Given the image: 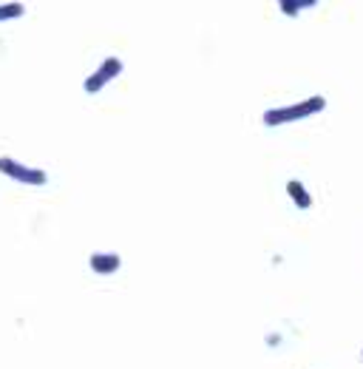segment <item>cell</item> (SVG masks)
<instances>
[{
    "instance_id": "3",
    "label": "cell",
    "mask_w": 363,
    "mask_h": 369,
    "mask_svg": "<svg viewBox=\"0 0 363 369\" xmlns=\"http://www.w3.org/2000/svg\"><path fill=\"white\" fill-rule=\"evenodd\" d=\"M123 60H119V57H105L100 65H96L94 68V72L83 80V91H85V94H100V91L108 85V83H114L119 74H123Z\"/></svg>"
},
{
    "instance_id": "4",
    "label": "cell",
    "mask_w": 363,
    "mask_h": 369,
    "mask_svg": "<svg viewBox=\"0 0 363 369\" xmlns=\"http://www.w3.org/2000/svg\"><path fill=\"white\" fill-rule=\"evenodd\" d=\"M123 259L116 256V253H91L88 256V267L96 273V275H111L119 270Z\"/></svg>"
},
{
    "instance_id": "1",
    "label": "cell",
    "mask_w": 363,
    "mask_h": 369,
    "mask_svg": "<svg viewBox=\"0 0 363 369\" xmlns=\"http://www.w3.org/2000/svg\"><path fill=\"white\" fill-rule=\"evenodd\" d=\"M0 173L12 182H20V184H29V188H43L48 182V173L43 168H32V165H23L20 159L14 156H0Z\"/></svg>"
},
{
    "instance_id": "6",
    "label": "cell",
    "mask_w": 363,
    "mask_h": 369,
    "mask_svg": "<svg viewBox=\"0 0 363 369\" xmlns=\"http://www.w3.org/2000/svg\"><path fill=\"white\" fill-rule=\"evenodd\" d=\"M287 191H289V196H293V199L298 202V207H309V204H312V199L307 196V191H304V184H301V182H289V184H287Z\"/></svg>"
},
{
    "instance_id": "8",
    "label": "cell",
    "mask_w": 363,
    "mask_h": 369,
    "mask_svg": "<svg viewBox=\"0 0 363 369\" xmlns=\"http://www.w3.org/2000/svg\"><path fill=\"white\" fill-rule=\"evenodd\" d=\"M315 3H318V0H301V12H304V9H312Z\"/></svg>"
},
{
    "instance_id": "5",
    "label": "cell",
    "mask_w": 363,
    "mask_h": 369,
    "mask_svg": "<svg viewBox=\"0 0 363 369\" xmlns=\"http://www.w3.org/2000/svg\"><path fill=\"white\" fill-rule=\"evenodd\" d=\"M26 14V6L20 3V0H9V3H0V23L6 20H20Z\"/></svg>"
},
{
    "instance_id": "2",
    "label": "cell",
    "mask_w": 363,
    "mask_h": 369,
    "mask_svg": "<svg viewBox=\"0 0 363 369\" xmlns=\"http://www.w3.org/2000/svg\"><path fill=\"white\" fill-rule=\"evenodd\" d=\"M326 105L324 97H309L298 105H287V108H276V111H267L264 114V125H284L289 120H301V117H309V114H315Z\"/></svg>"
},
{
    "instance_id": "7",
    "label": "cell",
    "mask_w": 363,
    "mask_h": 369,
    "mask_svg": "<svg viewBox=\"0 0 363 369\" xmlns=\"http://www.w3.org/2000/svg\"><path fill=\"white\" fill-rule=\"evenodd\" d=\"M278 9L284 17H298L301 14V0H278Z\"/></svg>"
}]
</instances>
